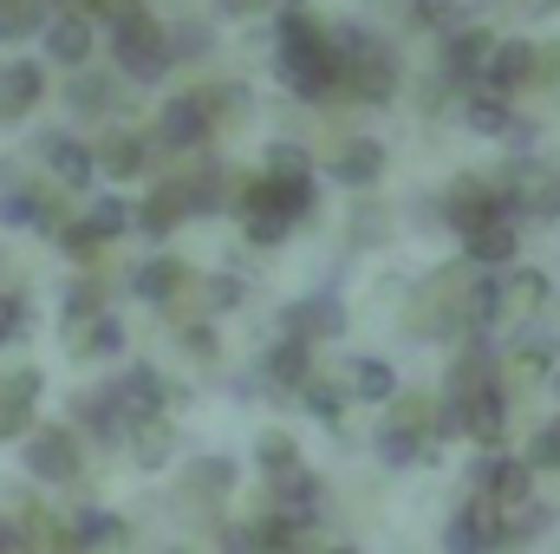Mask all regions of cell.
<instances>
[{
  "label": "cell",
  "instance_id": "cell-7",
  "mask_svg": "<svg viewBox=\"0 0 560 554\" xmlns=\"http://www.w3.org/2000/svg\"><path fill=\"white\" fill-rule=\"evenodd\" d=\"M268 503H275L280 522H313V509H319V476L313 470H275L268 476Z\"/></svg>",
  "mask_w": 560,
  "mask_h": 554
},
{
  "label": "cell",
  "instance_id": "cell-16",
  "mask_svg": "<svg viewBox=\"0 0 560 554\" xmlns=\"http://www.w3.org/2000/svg\"><path fill=\"white\" fill-rule=\"evenodd\" d=\"M463 255H469V268H502V262H515V222L502 216V222L469 229V235H463Z\"/></svg>",
  "mask_w": 560,
  "mask_h": 554
},
{
  "label": "cell",
  "instance_id": "cell-54",
  "mask_svg": "<svg viewBox=\"0 0 560 554\" xmlns=\"http://www.w3.org/2000/svg\"><path fill=\"white\" fill-rule=\"evenodd\" d=\"M0 7H13V0H0Z\"/></svg>",
  "mask_w": 560,
  "mask_h": 554
},
{
  "label": "cell",
  "instance_id": "cell-30",
  "mask_svg": "<svg viewBox=\"0 0 560 554\" xmlns=\"http://www.w3.org/2000/svg\"><path fill=\"white\" fill-rule=\"evenodd\" d=\"M352 385H359V399H372V405H392V399H398V379H392L385 359H359Z\"/></svg>",
  "mask_w": 560,
  "mask_h": 554
},
{
  "label": "cell",
  "instance_id": "cell-10",
  "mask_svg": "<svg viewBox=\"0 0 560 554\" xmlns=\"http://www.w3.org/2000/svg\"><path fill=\"white\" fill-rule=\"evenodd\" d=\"M495 529H502V509L476 496V503L450 522V535H443V542H450V554H489V549H495Z\"/></svg>",
  "mask_w": 560,
  "mask_h": 554
},
{
  "label": "cell",
  "instance_id": "cell-48",
  "mask_svg": "<svg viewBox=\"0 0 560 554\" xmlns=\"http://www.w3.org/2000/svg\"><path fill=\"white\" fill-rule=\"evenodd\" d=\"M222 554H261L255 529H229V535H222Z\"/></svg>",
  "mask_w": 560,
  "mask_h": 554
},
{
  "label": "cell",
  "instance_id": "cell-22",
  "mask_svg": "<svg viewBox=\"0 0 560 554\" xmlns=\"http://www.w3.org/2000/svg\"><path fill=\"white\" fill-rule=\"evenodd\" d=\"M112 99H118V85H112V72H72V85H66V105L72 112H85V118H98V112H112Z\"/></svg>",
  "mask_w": 560,
  "mask_h": 554
},
{
  "label": "cell",
  "instance_id": "cell-50",
  "mask_svg": "<svg viewBox=\"0 0 560 554\" xmlns=\"http://www.w3.org/2000/svg\"><path fill=\"white\" fill-rule=\"evenodd\" d=\"M222 13H261V7H275V0H215Z\"/></svg>",
  "mask_w": 560,
  "mask_h": 554
},
{
  "label": "cell",
  "instance_id": "cell-27",
  "mask_svg": "<svg viewBox=\"0 0 560 554\" xmlns=\"http://www.w3.org/2000/svg\"><path fill=\"white\" fill-rule=\"evenodd\" d=\"M502 399H495V392H482V399H469V405H463V430H469V437H476V443H489V450H495V443H502Z\"/></svg>",
  "mask_w": 560,
  "mask_h": 554
},
{
  "label": "cell",
  "instance_id": "cell-20",
  "mask_svg": "<svg viewBox=\"0 0 560 554\" xmlns=\"http://www.w3.org/2000/svg\"><path fill=\"white\" fill-rule=\"evenodd\" d=\"M183 489H189L196 503H215V496L235 489V470H229L222 457H189V463H183Z\"/></svg>",
  "mask_w": 560,
  "mask_h": 554
},
{
  "label": "cell",
  "instance_id": "cell-53",
  "mask_svg": "<svg viewBox=\"0 0 560 554\" xmlns=\"http://www.w3.org/2000/svg\"><path fill=\"white\" fill-rule=\"evenodd\" d=\"M332 554H352V549H332Z\"/></svg>",
  "mask_w": 560,
  "mask_h": 554
},
{
  "label": "cell",
  "instance_id": "cell-6",
  "mask_svg": "<svg viewBox=\"0 0 560 554\" xmlns=\"http://www.w3.org/2000/svg\"><path fill=\"white\" fill-rule=\"evenodd\" d=\"M476 496L495 503V509H522V503H528V463H515V457H482V463H476Z\"/></svg>",
  "mask_w": 560,
  "mask_h": 554
},
{
  "label": "cell",
  "instance_id": "cell-12",
  "mask_svg": "<svg viewBox=\"0 0 560 554\" xmlns=\"http://www.w3.org/2000/svg\"><path fill=\"white\" fill-rule=\"evenodd\" d=\"M39 372L33 366H20L13 379H0V437H20L26 424H33V399H39Z\"/></svg>",
  "mask_w": 560,
  "mask_h": 554
},
{
  "label": "cell",
  "instance_id": "cell-40",
  "mask_svg": "<svg viewBox=\"0 0 560 554\" xmlns=\"http://www.w3.org/2000/svg\"><path fill=\"white\" fill-rule=\"evenodd\" d=\"M255 457H261V470L275 476V470H293L300 457H293V437H280V430H268L261 443H255Z\"/></svg>",
  "mask_w": 560,
  "mask_h": 554
},
{
  "label": "cell",
  "instance_id": "cell-38",
  "mask_svg": "<svg viewBox=\"0 0 560 554\" xmlns=\"http://www.w3.org/2000/svg\"><path fill=\"white\" fill-rule=\"evenodd\" d=\"M39 209H46V196H33V189H13V196H0V222H7V229H26V222H39Z\"/></svg>",
  "mask_w": 560,
  "mask_h": 554
},
{
  "label": "cell",
  "instance_id": "cell-41",
  "mask_svg": "<svg viewBox=\"0 0 560 554\" xmlns=\"http://www.w3.org/2000/svg\"><path fill=\"white\" fill-rule=\"evenodd\" d=\"M509 372H515L522 385H535V379H548V353H535V346L522 339V346H515V359H509Z\"/></svg>",
  "mask_w": 560,
  "mask_h": 554
},
{
  "label": "cell",
  "instance_id": "cell-31",
  "mask_svg": "<svg viewBox=\"0 0 560 554\" xmlns=\"http://www.w3.org/2000/svg\"><path fill=\"white\" fill-rule=\"evenodd\" d=\"M268 379H280V385H306V346H300V339H280L275 353H268Z\"/></svg>",
  "mask_w": 560,
  "mask_h": 554
},
{
  "label": "cell",
  "instance_id": "cell-17",
  "mask_svg": "<svg viewBox=\"0 0 560 554\" xmlns=\"http://www.w3.org/2000/svg\"><path fill=\"white\" fill-rule=\"evenodd\" d=\"M39 92H46V79H39V66H33V59H13V66H0V118H20V112H33V105H39Z\"/></svg>",
  "mask_w": 560,
  "mask_h": 554
},
{
  "label": "cell",
  "instance_id": "cell-14",
  "mask_svg": "<svg viewBox=\"0 0 560 554\" xmlns=\"http://www.w3.org/2000/svg\"><path fill=\"white\" fill-rule=\"evenodd\" d=\"M112 399H118L125 430H131L138 417H156V412H163V399H170V392H163V379H156L150 366H131V372H125V385H112Z\"/></svg>",
  "mask_w": 560,
  "mask_h": 554
},
{
  "label": "cell",
  "instance_id": "cell-51",
  "mask_svg": "<svg viewBox=\"0 0 560 554\" xmlns=\"http://www.w3.org/2000/svg\"><path fill=\"white\" fill-rule=\"evenodd\" d=\"M423 7V20H450V13H456V0H418Z\"/></svg>",
  "mask_w": 560,
  "mask_h": 554
},
{
  "label": "cell",
  "instance_id": "cell-34",
  "mask_svg": "<svg viewBox=\"0 0 560 554\" xmlns=\"http://www.w3.org/2000/svg\"><path fill=\"white\" fill-rule=\"evenodd\" d=\"M98 313H105L98 287H92V280H79V287L66 293V313H59V320H66V333H72V326H85V320H98Z\"/></svg>",
  "mask_w": 560,
  "mask_h": 554
},
{
  "label": "cell",
  "instance_id": "cell-55",
  "mask_svg": "<svg viewBox=\"0 0 560 554\" xmlns=\"http://www.w3.org/2000/svg\"><path fill=\"white\" fill-rule=\"evenodd\" d=\"M46 7H52V0H46Z\"/></svg>",
  "mask_w": 560,
  "mask_h": 554
},
{
  "label": "cell",
  "instance_id": "cell-39",
  "mask_svg": "<svg viewBox=\"0 0 560 554\" xmlns=\"http://www.w3.org/2000/svg\"><path fill=\"white\" fill-rule=\"evenodd\" d=\"M268 176H280V183H306V150H300V143H275V150H268Z\"/></svg>",
  "mask_w": 560,
  "mask_h": 554
},
{
  "label": "cell",
  "instance_id": "cell-28",
  "mask_svg": "<svg viewBox=\"0 0 560 554\" xmlns=\"http://www.w3.org/2000/svg\"><path fill=\"white\" fill-rule=\"evenodd\" d=\"M131 222H143L150 235H170V229L183 222V189H176V183H163V189H156V196L143 203L138 216H131Z\"/></svg>",
  "mask_w": 560,
  "mask_h": 554
},
{
  "label": "cell",
  "instance_id": "cell-44",
  "mask_svg": "<svg viewBox=\"0 0 560 554\" xmlns=\"http://www.w3.org/2000/svg\"><path fill=\"white\" fill-rule=\"evenodd\" d=\"M528 457H535L541 470H560V417H555V424H541V430H535V450H528Z\"/></svg>",
  "mask_w": 560,
  "mask_h": 554
},
{
  "label": "cell",
  "instance_id": "cell-52",
  "mask_svg": "<svg viewBox=\"0 0 560 554\" xmlns=\"http://www.w3.org/2000/svg\"><path fill=\"white\" fill-rule=\"evenodd\" d=\"M0 183H7V163H0Z\"/></svg>",
  "mask_w": 560,
  "mask_h": 554
},
{
  "label": "cell",
  "instance_id": "cell-21",
  "mask_svg": "<svg viewBox=\"0 0 560 554\" xmlns=\"http://www.w3.org/2000/svg\"><path fill=\"white\" fill-rule=\"evenodd\" d=\"M143 163H150V143H143V138H131V131H125V138H105V150L92 157V170H105L112 183H125V176H138Z\"/></svg>",
  "mask_w": 560,
  "mask_h": 554
},
{
  "label": "cell",
  "instance_id": "cell-42",
  "mask_svg": "<svg viewBox=\"0 0 560 554\" xmlns=\"http://www.w3.org/2000/svg\"><path fill=\"white\" fill-rule=\"evenodd\" d=\"M248 242H255V249H275V242H287V222H280V216H261V209H248Z\"/></svg>",
  "mask_w": 560,
  "mask_h": 554
},
{
  "label": "cell",
  "instance_id": "cell-11",
  "mask_svg": "<svg viewBox=\"0 0 560 554\" xmlns=\"http://www.w3.org/2000/svg\"><path fill=\"white\" fill-rule=\"evenodd\" d=\"M346 333V307L332 300V293H319V300H300L293 313H287V339H339Z\"/></svg>",
  "mask_w": 560,
  "mask_h": 554
},
{
  "label": "cell",
  "instance_id": "cell-47",
  "mask_svg": "<svg viewBox=\"0 0 560 554\" xmlns=\"http://www.w3.org/2000/svg\"><path fill=\"white\" fill-rule=\"evenodd\" d=\"M183 346H189V359H215V333H209V326H189Z\"/></svg>",
  "mask_w": 560,
  "mask_h": 554
},
{
  "label": "cell",
  "instance_id": "cell-5",
  "mask_svg": "<svg viewBox=\"0 0 560 554\" xmlns=\"http://www.w3.org/2000/svg\"><path fill=\"white\" fill-rule=\"evenodd\" d=\"M509 183H522V189H502V203L509 209H522V216H560V170H535V163H515L509 170Z\"/></svg>",
  "mask_w": 560,
  "mask_h": 554
},
{
  "label": "cell",
  "instance_id": "cell-13",
  "mask_svg": "<svg viewBox=\"0 0 560 554\" xmlns=\"http://www.w3.org/2000/svg\"><path fill=\"white\" fill-rule=\"evenodd\" d=\"M482 392H495V359H489V346H469L463 359H456V372H450V392H443V405H469V399H482Z\"/></svg>",
  "mask_w": 560,
  "mask_h": 554
},
{
  "label": "cell",
  "instance_id": "cell-9",
  "mask_svg": "<svg viewBox=\"0 0 560 554\" xmlns=\"http://www.w3.org/2000/svg\"><path fill=\"white\" fill-rule=\"evenodd\" d=\"M528 72H535V46L528 39H502L495 53H489V66H482V85L476 92H515V85H528Z\"/></svg>",
  "mask_w": 560,
  "mask_h": 554
},
{
  "label": "cell",
  "instance_id": "cell-33",
  "mask_svg": "<svg viewBox=\"0 0 560 554\" xmlns=\"http://www.w3.org/2000/svg\"><path fill=\"white\" fill-rule=\"evenodd\" d=\"M85 229H92L98 242H112V235H125V229H131V209H125L118 196H105V203H92V216H85Z\"/></svg>",
  "mask_w": 560,
  "mask_h": 554
},
{
  "label": "cell",
  "instance_id": "cell-46",
  "mask_svg": "<svg viewBox=\"0 0 560 554\" xmlns=\"http://www.w3.org/2000/svg\"><path fill=\"white\" fill-rule=\"evenodd\" d=\"M535 85H560V46H535Z\"/></svg>",
  "mask_w": 560,
  "mask_h": 554
},
{
  "label": "cell",
  "instance_id": "cell-49",
  "mask_svg": "<svg viewBox=\"0 0 560 554\" xmlns=\"http://www.w3.org/2000/svg\"><path fill=\"white\" fill-rule=\"evenodd\" d=\"M13 326H26V307H20V300H7V293H0V339H7V333H13Z\"/></svg>",
  "mask_w": 560,
  "mask_h": 554
},
{
  "label": "cell",
  "instance_id": "cell-18",
  "mask_svg": "<svg viewBox=\"0 0 560 554\" xmlns=\"http://www.w3.org/2000/svg\"><path fill=\"white\" fill-rule=\"evenodd\" d=\"M183 287H189V268H183L176 255H150L138 275H131V293L150 300V307H163V300H170V293H183Z\"/></svg>",
  "mask_w": 560,
  "mask_h": 554
},
{
  "label": "cell",
  "instance_id": "cell-36",
  "mask_svg": "<svg viewBox=\"0 0 560 554\" xmlns=\"http://www.w3.org/2000/svg\"><path fill=\"white\" fill-rule=\"evenodd\" d=\"M300 399H306V412L326 417V424L346 412V392H339V385H326V379H306V385H300Z\"/></svg>",
  "mask_w": 560,
  "mask_h": 554
},
{
  "label": "cell",
  "instance_id": "cell-8",
  "mask_svg": "<svg viewBox=\"0 0 560 554\" xmlns=\"http://www.w3.org/2000/svg\"><path fill=\"white\" fill-rule=\"evenodd\" d=\"M209 112H202V99L196 92H183V99H170L163 112H156V138L170 143V150H196V143L209 138Z\"/></svg>",
  "mask_w": 560,
  "mask_h": 554
},
{
  "label": "cell",
  "instance_id": "cell-29",
  "mask_svg": "<svg viewBox=\"0 0 560 554\" xmlns=\"http://www.w3.org/2000/svg\"><path fill=\"white\" fill-rule=\"evenodd\" d=\"M469 125H476V131H502V138H528V125H515L495 92H476V99H469Z\"/></svg>",
  "mask_w": 560,
  "mask_h": 554
},
{
  "label": "cell",
  "instance_id": "cell-32",
  "mask_svg": "<svg viewBox=\"0 0 560 554\" xmlns=\"http://www.w3.org/2000/svg\"><path fill=\"white\" fill-rule=\"evenodd\" d=\"M378 457H385L392 470H405V463H418V457H423V437L398 430V424H385V430H378Z\"/></svg>",
  "mask_w": 560,
  "mask_h": 554
},
{
  "label": "cell",
  "instance_id": "cell-4",
  "mask_svg": "<svg viewBox=\"0 0 560 554\" xmlns=\"http://www.w3.org/2000/svg\"><path fill=\"white\" fill-rule=\"evenodd\" d=\"M26 470H33L39 483H72V470H79V437H72L66 424L33 430V437H26Z\"/></svg>",
  "mask_w": 560,
  "mask_h": 554
},
{
  "label": "cell",
  "instance_id": "cell-26",
  "mask_svg": "<svg viewBox=\"0 0 560 554\" xmlns=\"http://www.w3.org/2000/svg\"><path fill=\"white\" fill-rule=\"evenodd\" d=\"M378 170H385V150H378V143H372V138L346 143V150L332 157V176H339V183H372Z\"/></svg>",
  "mask_w": 560,
  "mask_h": 554
},
{
  "label": "cell",
  "instance_id": "cell-15",
  "mask_svg": "<svg viewBox=\"0 0 560 554\" xmlns=\"http://www.w3.org/2000/svg\"><path fill=\"white\" fill-rule=\"evenodd\" d=\"M46 53H52L59 66H85V59H92V20H85V13L46 20Z\"/></svg>",
  "mask_w": 560,
  "mask_h": 554
},
{
  "label": "cell",
  "instance_id": "cell-3",
  "mask_svg": "<svg viewBox=\"0 0 560 554\" xmlns=\"http://www.w3.org/2000/svg\"><path fill=\"white\" fill-rule=\"evenodd\" d=\"M443 216L469 235V229H482V222H502V216H509V203H502V189H495V183H482V176H456V183H450V196H443Z\"/></svg>",
  "mask_w": 560,
  "mask_h": 554
},
{
  "label": "cell",
  "instance_id": "cell-1",
  "mask_svg": "<svg viewBox=\"0 0 560 554\" xmlns=\"http://www.w3.org/2000/svg\"><path fill=\"white\" fill-rule=\"evenodd\" d=\"M112 53H118V66H125L131 79H163V66H170L163 26H156L143 7H131V13L112 20Z\"/></svg>",
  "mask_w": 560,
  "mask_h": 554
},
{
  "label": "cell",
  "instance_id": "cell-37",
  "mask_svg": "<svg viewBox=\"0 0 560 554\" xmlns=\"http://www.w3.org/2000/svg\"><path fill=\"white\" fill-rule=\"evenodd\" d=\"M313 39H326V26H319V20H306L300 7H293V13H280V53H293V46H313Z\"/></svg>",
  "mask_w": 560,
  "mask_h": 554
},
{
  "label": "cell",
  "instance_id": "cell-45",
  "mask_svg": "<svg viewBox=\"0 0 560 554\" xmlns=\"http://www.w3.org/2000/svg\"><path fill=\"white\" fill-rule=\"evenodd\" d=\"M235 300H242V280H229V275L202 280V307H235Z\"/></svg>",
  "mask_w": 560,
  "mask_h": 554
},
{
  "label": "cell",
  "instance_id": "cell-25",
  "mask_svg": "<svg viewBox=\"0 0 560 554\" xmlns=\"http://www.w3.org/2000/svg\"><path fill=\"white\" fill-rule=\"evenodd\" d=\"M66 339H72V353H85V359H105V353H118V346H125V326H118L112 313H98V320L72 326Z\"/></svg>",
  "mask_w": 560,
  "mask_h": 554
},
{
  "label": "cell",
  "instance_id": "cell-43",
  "mask_svg": "<svg viewBox=\"0 0 560 554\" xmlns=\"http://www.w3.org/2000/svg\"><path fill=\"white\" fill-rule=\"evenodd\" d=\"M59 249L79 255V262H92V255H98V235H92L85 222H66V229H59Z\"/></svg>",
  "mask_w": 560,
  "mask_h": 554
},
{
  "label": "cell",
  "instance_id": "cell-23",
  "mask_svg": "<svg viewBox=\"0 0 560 554\" xmlns=\"http://www.w3.org/2000/svg\"><path fill=\"white\" fill-rule=\"evenodd\" d=\"M125 437H131V457H138L143 470H163V463H170V450H176V437H170V424H163V417H138Z\"/></svg>",
  "mask_w": 560,
  "mask_h": 554
},
{
  "label": "cell",
  "instance_id": "cell-19",
  "mask_svg": "<svg viewBox=\"0 0 560 554\" xmlns=\"http://www.w3.org/2000/svg\"><path fill=\"white\" fill-rule=\"evenodd\" d=\"M489 53H495V39H489V33H476V26H463V33H450V46H443V66H450V79H476V85H482V66H489Z\"/></svg>",
  "mask_w": 560,
  "mask_h": 554
},
{
  "label": "cell",
  "instance_id": "cell-35",
  "mask_svg": "<svg viewBox=\"0 0 560 554\" xmlns=\"http://www.w3.org/2000/svg\"><path fill=\"white\" fill-rule=\"evenodd\" d=\"M39 20H46V0H13V7H0V39H20Z\"/></svg>",
  "mask_w": 560,
  "mask_h": 554
},
{
  "label": "cell",
  "instance_id": "cell-2",
  "mask_svg": "<svg viewBox=\"0 0 560 554\" xmlns=\"http://www.w3.org/2000/svg\"><path fill=\"white\" fill-rule=\"evenodd\" d=\"M280 79H287L300 99H332V92H339V59H332L326 39L293 46V53H280Z\"/></svg>",
  "mask_w": 560,
  "mask_h": 554
},
{
  "label": "cell",
  "instance_id": "cell-24",
  "mask_svg": "<svg viewBox=\"0 0 560 554\" xmlns=\"http://www.w3.org/2000/svg\"><path fill=\"white\" fill-rule=\"evenodd\" d=\"M46 157H52V170H59V183L66 189H85L98 170H92V150L85 143H72V138H46Z\"/></svg>",
  "mask_w": 560,
  "mask_h": 554
}]
</instances>
